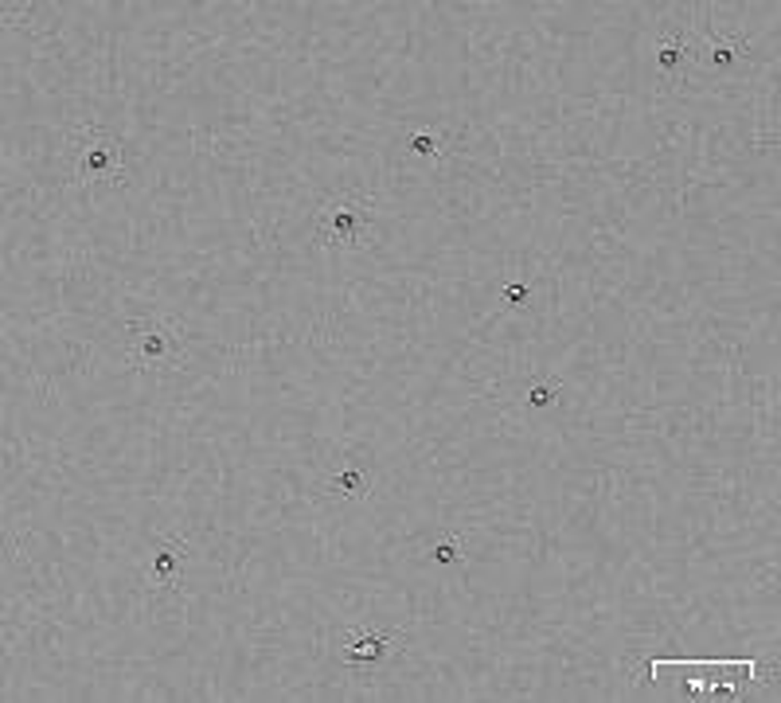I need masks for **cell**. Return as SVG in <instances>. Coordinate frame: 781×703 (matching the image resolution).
<instances>
[{
	"mask_svg": "<svg viewBox=\"0 0 781 703\" xmlns=\"http://www.w3.org/2000/svg\"><path fill=\"white\" fill-rule=\"evenodd\" d=\"M125 337H129V352H133V360L141 367L168 364L180 352V340L168 321H129Z\"/></svg>",
	"mask_w": 781,
	"mask_h": 703,
	"instance_id": "1",
	"label": "cell"
},
{
	"mask_svg": "<svg viewBox=\"0 0 781 703\" xmlns=\"http://www.w3.org/2000/svg\"><path fill=\"white\" fill-rule=\"evenodd\" d=\"M317 239H321V246H332V251H340V246H360L364 215L356 211L352 203H332V208L321 211V219H317Z\"/></svg>",
	"mask_w": 781,
	"mask_h": 703,
	"instance_id": "2",
	"label": "cell"
},
{
	"mask_svg": "<svg viewBox=\"0 0 781 703\" xmlns=\"http://www.w3.org/2000/svg\"><path fill=\"white\" fill-rule=\"evenodd\" d=\"M79 172L82 176H102L110 180L122 172L125 157H122V145L110 137V133H82V145H79Z\"/></svg>",
	"mask_w": 781,
	"mask_h": 703,
	"instance_id": "3",
	"label": "cell"
},
{
	"mask_svg": "<svg viewBox=\"0 0 781 703\" xmlns=\"http://www.w3.org/2000/svg\"><path fill=\"white\" fill-rule=\"evenodd\" d=\"M399 633L395 630H352L348 633V648H344V661L352 668H372L383 656L395 653Z\"/></svg>",
	"mask_w": 781,
	"mask_h": 703,
	"instance_id": "4",
	"label": "cell"
},
{
	"mask_svg": "<svg viewBox=\"0 0 781 703\" xmlns=\"http://www.w3.org/2000/svg\"><path fill=\"white\" fill-rule=\"evenodd\" d=\"M180 567H184V547L176 544V539H168V544L157 551V559H153V587L172 590L180 582Z\"/></svg>",
	"mask_w": 781,
	"mask_h": 703,
	"instance_id": "5",
	"label": "cell"
},
{
	"mask_svg": "<svg viewBox=\"0 0 781 703\" xmlns=\"http://www.w3.org/2000/svg\"><path fill=\"white\" fill-rule=\"evenodd\" d=\"M367 489H372V473H367L364 465H348V469H340L329 477V493L344 496V501H364Z\"/></svg>",
	"mask_w": 781,
	"mask_h": 703,
	"instance_id": "6",
	"label": "cell"
},
{
	"mask_svg": "<svg viewBox=\"0 0 781 703\" xmlns=\"http://www.w3.org/2000/svg\"><path fill=\"white\" fill-rule=\"evenodd\" d=\"M430 559L442 562V567H450V562H461V559H465V539H461L458 532H446V536H442V544L430 551Z\"/></svg>",
	"mask_w": 781,
	"mask_h": 703,
	"instance_id": "7",
	"label": "cell"
},
{
	"mask_svg": "<svg viewBox=\"0 0 781 703\" xmlns=\"http://www.w3.org/2000/svg\"><path fill=\"white\" fill-rule=\"evenodd\" d=\"M559 387H562V380H555V375H551V380H539L536 387H531L528 403L531 407H551L555 403V395H559Z\"/></svg>",
	"mask_w": 781,
	"mask_h": 703,
	"instance_id": "8",
	"label": "cell"
},
{
	"mask_svg": "<svg viewBox=\"0 0 781 703\" xmlns=\"http://www.w3.org/2000/svg\"><path fill=\"white\" fill-rule=\"evenodd\" d=\"M660 71H680V63H683V39H665V47H660Z\"/></svg>",
	"mask_w": 781,
	"mask_h": 703,
	"instance_id": "9",
	"label": "cell"
},
{
	"mask_svg": "<svg viewBox=\"0 0 781 703\" xmlns=\"http://www.w3.org/2000/svg\"><path fill=\"white\" fill-rule=\"evenodd\" d=\"M410 149L422 153V157H433V153H438V141H433L430 129H418V133H410Z\"/></svg>",
	"mask_w": 781,
	"mask_h": 703,
	"instance_id": "10",
	"label": "cell"
},
{
	"mask_svg": "<svg viewBox=\"0 0 781 703\" xmlns=\"http://www.w3.org/2000/svg\"><path fill=\"white\" fill-rule=\"evenodd\" d=\"M734 56H739L734 47H715V51H711V67H731Z\"/></svg>",
	"mask_w": 781,
	"mask_h": 703,
	"instance_id": "11",
	"label": "cell"
},
{
	"mask_svg": "<svg viewBox=\"0 0 781 703\" xmlns=\"http://www.w3.org/2000/svg\"><path fill=\"white\" fill-rule=\"evenodd\" d=\"M504 297L512 301V305H519V301H528V286H524V281H508V286H504Z\"/></svg>",
	"mask_w": 781,
	"mask_h": 703,
	"instance_id": "12",
	"label": "cell"
}]
</instances>
